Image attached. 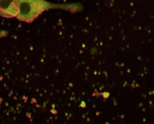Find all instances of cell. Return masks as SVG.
I'll list each match as a JSON object with an SVG mask.
<instances>
[{"mask_svg": "<svg viewBox=\"0 0 154 124\" xmlns=\"http://www.w3.org/2000/svg\"><path fill=\"white\" fill-rule=\"evenodd\" d=\"M17 3L20 9L17 19L24 22L34 21L44 11L51 8L68 9L65 6L53 4L46 0H17Z\"/></svg>", "mask_w": 154, "mask_h": 124, "instance_id": "6da1fadb", "label": "cell"}, {"mask_svg": "<svg viewBox=\"0 0 154 124\" xmlns=\"http://www.w3.org/2000/svg\"><path fill=\"white\" fill-rule=\"evenodd\" d=\"M17 0H0V16L4 18H17L19 14Z\"/></svg>", "mask_w": 154, "mask_h": 124, "instance_id": "7a4b0ae2", "label": "cell"}]
</instances>
